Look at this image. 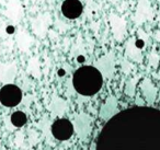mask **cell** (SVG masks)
<instances>
[{
	"label": "cell",
	"instance_id": "cell-4",
	"mask_svg": "<svg viewBox=\"0 0 160 150\" xmlns=\"http://www.w3.org/2000/svg\"><path fill=\"white\" fill-rule=\"evenodd\" d=\"M62 11L66 18L76 19L82 13V5L79 0H65L62 5Z\"/></svg>",
	"mask_w": 160,
	"mask_h": 150
},
{
	"label": "cell",
	"instance_id": "cell-8",
	"mask_svg": "<svg viewBox=\"0 0 160 150\" xmlns=\"http://www.w3.org/2000/svg\"><path fill=\"white\" fill-rule=\"evenodd\" d=\"M78 60H79V62H83V57L82 56H80V57L78 58Z\"/></svg>",
	"mask_w": 160,
	"mask_h": 150
},
{
	"label": "cell",
	"instance_id": "cell-6",
	"mask_svg": "<svg viewBox=\"0 0 160 150\" xmlns=\"http://www.w3.org/2000/svg\"><path fill=\"white\" fill-rule=\"evenodd\" d=\"M7 32H8V33H13V28H12V27L7 28Z\"/></svg>",
	"mask_w": 160,
	"mask_h": 150
},
{
	"label": "cell",
	"instance_id": "cell-3",
	"mask_svg": "<svg viewBox=\"0 0 160 150\" xmlns=\"http://www.w3.org/2000/svg\"><path fill=\"white\" fill-rule=\"evenodd\" d=\"M52 134L58 140H67L73 134V126L66 118L57 119L52 125Z\"/></svg>",
	"mask_w": 160,
	"mask_h": 150
},
{
	"label": "cell",
	"instance_id": "cell-1",
	"mask_svg": "<svg viewBox=\"0 0 160 150\" xmlns=\"http://www.w3.org/2000/svg\"><path fill=\"white\" fill-rule=\"evenodd\" d=\"M73 87L82 95H93L101 89L103 83L102 75L92 66L80 67L73 75Z\"/></svg>",
	"mask_w": 160,
	"mask_h": 150
},
{
	"label": "cell",
	"instance_id": "cell-7",
	"mask_svg": "<svg viewBox=\"0 0 160 150\" xmlns=\"http://www.w3.org/2000/svg\"><path fill=\"white\" fill-rule=\"evenodd\" d=\"M58 75H59V76H64V75H65V71L62 69V70H59V71H58Z\"/></svg>",
	"mask_w": 160,
	"mask_h": 150
},
{
	"label": "cell",
	"instance_id": "cell-2",
	"mask_svg": "<svg viewBox=\"0 0 160 150\" xmlns=\"http://www.w3.org/2000/svg\"><path fill=\"white\" fill-rule=\"evenodd\" d=\"M22 100V92L20 88L14 84H7L0 90V102L8 108L18 105Z\"/></svg>",
	"mask_w": 160,
	"mask_h": 150
},
{
	"label": "cell",
	"instance_id": "cell-5",
	"mask_svg": "<svg viewBox=\"0 0 160 150\" xmlns=\"http://www.w3.org/2000/svg\"><path fill=\"white\" fill-rule=\"evenodd\" d=\"M11 123L13 124L16 127H22L25 123H27V116L23 112H14L11 116Z\"/></svg>",
	"mask_w": 160,
	"mask_h": 150
}]
</instances>
